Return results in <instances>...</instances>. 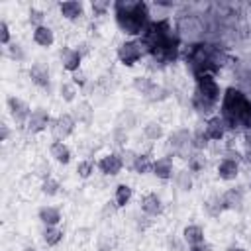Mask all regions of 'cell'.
<instances>
[{"label":"cell","instance_id":"obj_29","mask_svg":"<svg viewBox=\"0 0 251 251\" xmlns=\"http://www.w3.org/2000/svg\"><path fill=\"white\" fill-rule=\"evenodd\" d=\"M135 122H137V118H135V114L131 110H122L118 114V118H116V127L127 131V129H131L135 126Z\"/></svg>","mask_w":251,"mask_h":251},{"label":"cell","instance_id":"obj_44","mask_svg":"<svg viewBox=\"0 0 251 251\" xmlns=\"http://www.w3.org/2000/svg\"><path fill=\"white\" fill-rule=\"evenodd\" d=\"M135 157H137V153H133V151H129V149H124L122 151V159H124V167L126 169H133V161H135Z\"/></svg>","mask_w":251,"mask_h":251},{"label":"cell","instance_id":"obj_16","mask_svg":"<svg viewBox=\"0 0 251 251\" xmlns=\"http://www.w3.org/2000/svg\"><path fill=\"white\" fill-rule=\"evenodd\" d=\"M218 176L222 180H235L237 175H239V163L237 159H231V157H224L220 163H218Z\"/></svg>","mask_w":251,"mask_h":251},{"label":"cell","instance_id":"obj_4","mask_svg":"<svg viewBox=\"0 0 251 251\" xmlns=\"http://www.w3.org/2000/svg\"><path fill=\"white\" fill-rule=\"evenodd\" d=\"M186 65L190 67V71L194 73V76L198 75H214V71L222 69L227 61V55L212 43H204V41H192L186 45Z\"/></svg>","mask_w":251,"mask_h":251},{"label":"cell","instance_id":"obj_1","mask_svg":"<svg viewBox=\"0 0 251 251\" xmlns=\"http://www.w3.org/2000/svg\"><path fill=\"white\" fill-rule=\"evenodd\" d=\"M139 45L163 65L176 61L180 53V39L176 33H173L169 20H151L139 35Z\"/></svg>","mask_w":251,"mask_h":251},{"label":"cell","instance_id":"obj_8","mask_svg":"<svg viewBox=\"0 0 251 251\" xmlns=\"http://www.w3.org/2000/svg\"><path fill=\"white\" fill-rule=\"evenodd\" d=\"M76 126V120L73 114H59L53 122H51V133L55 137V141H65L69 135H73Z\"/></svg>","mask_w":251,"mask_h":251},{"label":"cell","instance_id":"obj_17","mask_svg":"<svg viewBox=\"0 0 251 251\" xmlns=\"http://www.w3.org/2000/svg\"><path fill=\"white\" fill-rule=\"evenodd\" d=\"M141 212L149 218H155V216H161L163 214V202L159 198V194L155 192H147L143 198H141Z\"/></svg>","mask_w":251,"mask_h":251},{"label":"cell","instance_id":"obj_6","mask_svg":"<svg viewBox=\"0 0 251 251\" xmlns=\"http://www.w3.org/2000/svg\"><path fill=\"white\" fill-rule=\"evenodd\" d=\"M116 55H118V59H120L122 65L133 67L137 61H141V57H143V47L139 45L137 39H126V41H122V43L118 45Z\"/></svg>","mask_w":251,"mask_h":251},{"label":"cell","instance_id":"obj_40","mask_svg":"<svg viewBox=\"0 0 251 251\" xmlns=\"http://www.w3.org/2000/svg\"><path fill=\"white\" fill-rule=\"evenodd\" d=\"M0 43L6 45V47L12 43L10 41V25H8L6 20H0Z\"/></svg>","mask_w":251,"mask_h":251},{"label":"cell","instance_id":"obj_46","mask_svg":"<svg viewBox=\"0 0 251 251\" xmlns=\"http://www.w3.org/2000/svg\"><path fill=\"white\" fill-rule=\"evenodd\" d=\"M212 247L208 245V243H202V245H190L188 247V251H210Z\"/></svg>","mask_w":251,"mask_h":251},{"label":"cell","instance_id":"obj_30","mask_svg":"<svg viewBox=\"0 0 251 251\" xmlns=\"http://www.w3.org/2000/svg\"><path fill=\"white\" fill-rule=\"evenodd\" d=\"M143 135L147 139H151V141H157V139H161L165 135V129H163V126L159 122H147L143 126Z\"/></svg>","mask_w":251,"mask_h":251},{"label":"cell","instance_id":"obj_3","mask_svg":"<svg viewBox=\"0 0 251 251\" xmlns=\"http://www.w3.org/2000/svg\"><path fill=\"white\" fill-rule=\"evenodd\" d=\"M116 25L126 35H141L147 27L149 20V6L141 0H116L112 4Z\"/></svg>","mask_w":251,"mask_h":251},{"label":"cell","instance_id":"obj_15","mask_svg":"<svg viewBox=\"0 0 251 251\" xmlns=\"http://www.w3.org/2000/svg\"><path fill=\"white\" fill-rule=\"evenodd\" d=\"M27 75H29V78H31V82H33L35 86H39V88H47V86H49V82H51V75H49V67H47L45 63H41V61H37V63H33V65L29 67V71H27Z\"/></svg>","mask_w":251,"mask_h":251},{"label":"cell","instance_id":"obj_38","mask_svg":"<svg viewBox=\"0 0 251 251\" xmlns=\"http://www.w3.org/2000/svg\"><path fill=\"white\" fill-rule=\"evenodd\" d=\"M8 57L14 59V61H24L25 59V53H24V49H22L20 43H10L8 45Z\"/></svg>","mask_w":251,"mask_h":251},{"label":"cell","instance_id":"obj_14","mask_svg":"<svg viewBox=\"0 0 251 251\" xmlns=\"http://www.w3.org/2000/svg\"><path fill=\"white\" fill-rule=\"evenodd\" d=\"M204 135L208 141H220L224 135H226V124L220 116H210L204 124Z\"/></svg>","mask_w":251,"mask_h":251},{"label":"cell","instance_id":"obj_27","mask_svg":"<svg viewBox=\"0 0 251 251\" xmlns=\"http://www.w3.org/2000/svg\"><path fill=\"white\" fill-rule=\"evenodd\" d=\"M131 196H133V190L129 184H118L114 192V202L118 204V208H126L131 202Z\"/></svg>","mask_w":251,"mask_h":251},{"label":"cell","instance_id":"obj_48","mask_svg":"<svg viewBox=\"0 0 251 251\" xmlns=\"http://www.w3.org/2000/svg\"><path fill=\"white\" fill-rule=\"evenodd\" d=\"M22 251H39V249H37V247H33V245H27V247H24Z\"/></svg>","mask_w":251,"mask_h":251},{"label":"cell","instance_id":"obj_9","mask_svg":"<svg viewBox=\"0 0 251 251\" xmlns=\"http://www.w3.org/2000/svg\"><path fill=\"white\" fill-rule=\"evenodd\" d=\"M6 106H8L10 118H12L16 124H20V126L27 124V120H29V116H31V108H29V104H27L25 100H22V98H18V96H8Z\"/></svg>","mask_w":251,"mask_h":251},{"label":"cell","instance_id":"obj_39","mask_svg":"<svg viewBox=\"0 0 251 251\" xmlns=\"http://www.w3.org/2000/svg\"><path fill=\"white\" fill-rule=\"evenodd\" d=\"M204 167H206V163L202 161L200 155H192V157H188V171H190V173H198V171H202Z\"/></svg>","mask_w":251,"mask_h":251},{"label":"cell","instance_id":"obj_7","mask_svg":"<svg viewBox=\"0 0 251 251\" xmlns=\"http://www.w3.org/2000/svg\"><path fill=\"white\" fill-rule=\"evenodd\" d=\"M169 147L173 149V153H176L178 157L182 159H188L190 157V149L194 147L192 145V133L188 129H178L175 133L169 135Z\"/></svg>","mask_w":251,"mask_h":251},{"label":"cell","instance_id":"obj_35","mask_svg":"<svg viewBox=\"0 0 251 251\" xmlns=\"http://www.w3.org/2000/svg\"><path fill=\"white\" fill-rule=\"evenodd\" d=\"M59 190H61V184H59V180L53 178V176H49V178H45V180L41 182V192H43L45 196H55V194H59Z\"/></svg>","mask_w":251,"mask_h":251},{"label":"cell","instance_id":"obj_21","mask_svg":"<svg viewBox=\"0 0 251 251\" xmlns=\"http://www.w3.org/2000/svg\"><path fill=\"white\" fill-rule=\"evenodd\" d=\"M204 239H206V235H204L202 226L190 224V226H186V227L182 229V241H184L188 247H190V245H202V243H206Z\"/></svg>","mask_w":251,"mask_h":251},{"label":"cell","instance_id":"obj_13","mask_svg":"<svg viewBox=\"0 0 251 251\" xmlns=\"http://www.w3.org/2000/svg\"><path fill=\"white\" fill-rule=\"evenodd\" d=\"M200 31H202V25H200V22H198L194 16H188V18L178 20V25H176V35H178V39H180V37H184V39H194V37L200 35Z\"/></svg>","mask_w":251,"mask_h":251},{"label":"cell","instance_id":"obj_49","mask_svg":"<svg viewBox=\"0 0 251 251\" xmlns=\"http://www.w3.org/2000/svg\"><path fill=\"white\" fill-rule=\"evenodd\" d=\"M227 251H245V249H241V247H229Z\"/></svg>","mask_w":251,"mask_h":251},{"label":"cell","instance_id":"obj_31","mask_svg":"<svg viewBox=\"0 0 251 251\" xmlns=\"http://www.w3.org/2000/svg\"><path fill=\"white\" fill-rule=\"evenodd\" d=\"M204 210H206V214L212 216V218L220 216V212H224V208H222V196L212 194V196L204 202Z\"/></svg>","mask_w":251,"mask_h":251},{"label":"cell","instance_id":"obj_37","mask_svg":"<svg viewBox=\"0 0 251 251\" xmlns=\"http://www.w3.org/2000/svg\"><path fill=\"white\" fill-rule=\"evenodd\" d=\"M110 8H112V4L108 0H92L90 2V10H92L94 16H104Z\"/></svg>","mask_w":251,"mask_h":251},{"label":"cell","instance_id":"obj_45","mask_svg":"<svg viewBox=\"0 0 251 251\" xmlns=\"http://www.w3.org/2000/svg\"><path fill=\"white\" fill-rule=\"evenodd\" d=\"M71 78H73L71 82H73L76 88H82V86L86 84V75H84L82 71H76V73H73V75H71Z\"/></svg>","mask_w":251,"mask_h":251},{"label":"cell","instance_id":"obj_12","mask_svg":"<svg viewBox=\"0 0 251 251\" xmlns=\"http://www.w3.org/2000/svg\"><path fill=\"white\" fill-rule=\"evenodd\" d=\"M59 59H61V65L67 73H76L80 71V63H82V55L78 49L75 47H63L61 53H59Z\"/></svg>","mask_w":251,"mask_h":251},{"label":"cell","instance_id":"obj_28","mask_svg":"<svg viewBox=\"0 0 251 251\" xmlns=\"http://www.w3.org/2000/svg\"><path fill=\"white\" fill-rule=\"evenodd\" d=\"M131 171L137 173V175H147V173H151V171H153V161H151V157H149L147 153H137Z\"/></svg>","mask_w":251,"mask_h":251},{"label":"cell","instance_id":"obj_2","mask_svg":"<svg viewBox=\"0 0 251 251\" xmlns=\"http://www.w3.org/2000/svg\"><path fill=\"white\" fill-rule=\"evenodd\" d=\"M220 118L226 129L231 131H251V100L235 86H227L222 94Z\"/></svg>","mask_w":251,"mask_h":251},{"label":"cell","instance_id":"obj_43","mask_svg":"<svg viewBox=\"0 0 251 251\" xmlns=\"http://www.w3.org/2000/svg\"><path fill=\"white\" fill-rule=\"evenodd\" d=\"M118 210H120V208H118V204H116L114 200H108V202L102 206V218H104V220H106V218H112Z\"/></svg>","mask_w":251,"mask_h":251},{"label":"cell","instance_id":"obj_22","mask_svg":"<svg viewBox=\"0 0 251 251\" xmlns=\"http://www.w3.org/2000/svg\"><path fill=\"white\" fill-rule=\"evenodd\" d=\"M73 116H75V120H76L78 124L90 126V124H92V120H94V106H92L88 100H80V102L76 104V108H75Z\"/></svg>","mask_w":251,"mask_h":251},{"label":"cell","instance_id":"obj_41","mask_svg":"<svg viewBox=\"0 0 251 251\" xmlns=\"http://www.w3.org/2000/svg\"><path fill=\"white\" fill-rule=\"evenodd\" d=\"M114 139H116L114 143L124 151V149H126V143H127V131H124V129H118V127H116V129H114Z\"/></svg>","mask_w":251,"mask_h":251},{"label":"cell","instance_id":"obj_23","mask_svg":"<svg viewBox=\"0 0 251 251\" xmlns=\"http://www.w3.org/2000/svg\"><path fill=\"white\" fill-rule=\"evenodd\" d=\"M49 155L57 163H61V165H69L71 163V157H73V153H71V149H69V145L65 141H53L49 145Z\"/></svg>","mask_w":251,"mask_h":251},{"label":"cell","instance_id":"obj_26","mask_svg":"<svg viewBox=\"0 0 251 251\" xmlns=\"http://www.w3.org/2000/svg\"><path fill=\"white\" fill-rule=\"evenodd\" d=\"M63 237H65V233H63V229H61L59 226H47V227H43L41 239H43V243H45L47 247L59 245V243L63 241Z\"/></svg>","mask_w":251,"mask_h":251},{"label":"cell","instance_id":"obj_19","mask_svg":"<svg viewBox=\"0 0 251 251\" xmlns=\"http://www.w3.org/2000/svg\"><path fill=\"white\" fill-rule=\"evenodd\" d=\"M59 12H61V16H63L65 20L75 22V20H78L80 16H84V6H82V2L67 0V2H61V4H59Z\"/></svg>","mask_w":251,"mask_h":251},{"label":"cell","instance_id":"obj_36","mask_svg":"<svg viewBox=\"0 0 251 251\" xmlns=\"http://www.w3.org/2000/svg\"><path fill=\"white\" fill-rule=\"evenodd\" d=\"M59 92H61V98L65 102H73L76 98V94H78V90H76V86L73 82H63L61 88H59Z\"/></svg>","mask_w":251,"mask_h":251},{"label":"cell","instance_id":"obj_34","mask_svg":"<svg viewBox=\"0 0 251 251\" xmlns=\"http://www.w3.org/2000/svg\"><path fill=\"white\" fill-rule=\"evenodd\" d=\"M94 161H90V159H82V161H78V165H76V175H78V178H90L92 176V173H94Z\"/></svg>","mask_w":251,"mask_h":251},{"label":"cell","instance_id":"obj_10","mask_svg":"<svg viewBox=\"0 0 251 251\" xmlns=\"http://www.w3.org/2000/svg\"><path fill=\"white\" fill-rule=\"evenodd\" d=\"M96 167H98V171H100L102 175H106V176H116V175H120V173H122V169H124L122 153L112 151V153L104 155V157L96 163Z\"/></svg>","mask_w":251,"mask_h":251},{"label":"cell","instance_id":"obj_42","mask_svg":"<svg viewBox=\"0 0 251 251\" xmlns=\"http://www.w3.org/2000/svg\"><path fill=\"white\" fill-rule=\"evenodd\" d=\"M43 18H45V14L41 12V10H37V8H31L29 10V22L37 27V25H45L43 24Z\"/></svg>","mask_w":251,"mask_h":251},{"label":"cell","instance_id":"obj_18","mask_svg":"<svg viewBox=\"0 0 251 251\" xmlns=\"http://www.w3.org/2000/svg\"><path fill=\"white\" fill-rule=\"evenodd\" d=\"M157 178L161 180H171L175 176V165L171 157H159L153 161V171H151Z\"/></svg>","mask_w":251,"mask_h":251},{"label":"cell","instance_id":"obj_32","mask_svg":"<svg viewBox=\"0 0 251 251\" xmlns=\"http://www.w3.org/2000/svg\"><path fill=\"white\" fill-rule=\"evenodd\" d=\"M175 180H176V186L184 192L192 188V173L188 169H182V171L175 173Z\"/></svg>","mask_w":251,"mask_h":251},{"label":"cell","instance_id":"obj_20","mask_svg":"<svg viewBox=\"0 0 251 251\" xmlns=\"http://www.w3.org/2000/svg\"><path fill=\"white\" fill-rule=\"evenodd\" d=\"M31 39H33L35 45L47 49V47H51L55 43V33H53V29L49 25H37V27H33Z\"/></svg>","mask_w":251,"mask_h":251},{"label":"cell","instance_id":"obj_24","mask_svg":"<svg viewBox=\"0 0 251 251\" xmlns=\"http://www.w3.org/2000/svg\"><path fill=\"white\" fill-rule=\"evenodd\" d=\"M243 204V192L239 188H227L222 194V208L224 210H239Z\"/></svg>","mask_w":251,"mask_h":251},{"label":"cell","instance_id":"obj_25","mask_svg":"<svg viewBox=\"0 0 251 251\" xmlns=\"http://www.w3.org/2000/svg\"><path fill=\"white\" fill-rule=\"evenodd\" d=\"M37 218L39 222L47 227V226H59L61 222V210L55 208V206H41L37 210Z\"/></svg>","mask_w":251,"mask_h":251},{"label":"cell","instance_id":"obj_47","mask_svg":"<svg viewBox=\"0 0 251 251\" xmlns=\"http://www.w3.org/2000/svg\"><path fill=\"white\" fill-rule=\"evenodd\" d=\"M0 129H2L0 139H2V141H8V137H10V129H8V126H6V124H0Z\"/></svg>","mask_w":251,"mask_h":251},{"label":"cell","instance_id":"obj_5","mask_svg":"<svg viewBox=\"0 0 251 251\" xmlns=\"http://www.w3.org/2000/svg\"><path fill=\"white\" fill-rule=\"evenodd\" d=\"M218 102H222V90L214 75H198L192 94V108L202 116H210L216 110Z\"/></svg>","mask_w":251,"mask_h":251},{"label":"cell","instance_id":"obj_11","mask_svg":"<svg viewBox=\"0 0 251 251\" xmlns=\"http://www.w3.org/2000/svg\"><path fill=\"white\" fill-rule=\"evenodd\" d=\"M51 122L53 120H51V116L45 108H33L25 127H27L29 133H41V131L47 129V126H51Z\"/></svg>","mask_w":251,"mask_h":251},{"label":"cell","instance_id":"obj_33","mask_svg":"<svg viewBox=\"0 0 251 251\" xmlns=\"http://www.w3.org/2000/svg\"><path fill=\"white\" fill-rule=\"evenodd\" d=\"M133 88H135L137 92H141V94L147 98V94L155 88V82H153L151 78H147V76H135V78H133Z\"/></svg>","mask_w":251,"mask_h":251}]
</instances>
